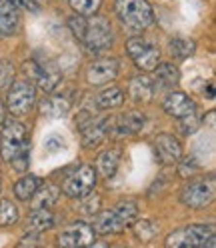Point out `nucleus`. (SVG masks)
<instances>
[{
  "label": "nucleus",
  "instance_id": "f257e3e1",
  "mask_svg": "<svg viewBox=\"0 0 216 248\" xmlns=\"http://www.w3.org/2000/svg\"><path fill=\"white\" fill-rule=\"evenodd\" d=\"M68 26L72 34L92 50H104L114 40L112 26L104 16H94V18L74 16L68 20Z\"/></svg>",
  "mask_w": 216,
  "mask_h": 248
},
{
  "label": "nucleus",
  "instance_id": "f03ea898",
  "mask_svg": "<svg viewBox=\"0 0 216 248\" xmlns=\"http://www.w3.org/2000/svg\"><path fill=\"white\" fill-rule=\"evenodd\" d=\"M136 216L138 206L132 200H124L114 208L96 214L92 230H94V234H120L126 226H132L136 222Z\"/></svg>",
  "mask_w": 216,
  "mask_h": 248
},
{
  "label": "nucleus",
  "instance_id": "7ed1b4c3",
  "mask_svg": "<svg viewBox=\"0 0 216 248\" xmlns=\"http://www.w3.org/2000/svg\"><path fill=\"white\" fill-rule=\"evenodd\" d=\"M30 150V138L28 128L20 120H6L2 122V132H0V154L6 162L28 154Z\"/></svg>",
  "mask_w": 216,
  "mask_h": 248
},
{
  "label": "nucleus",
  "instance_id": "20e7f679",
  "mask_svg": "<svg viewBox=\"0 0 216 248\" xmlns=\"http://www.w3.org/2000/svg\"><path fill=\"white\" fill-rule=\"evenodd\" d=\"M116 14L132 32H142L154 24V12L148 0H116Z\"/></svg>",
  "mask_w": 216,
  "mask_h": 248
},
{
  "label": "nucleus",
  "instance_id": "39448f33",
  "mask_svg": "<svg viewBox=\"0 0 216 248\" xmlns=\"http://www.w3.org/2000/svg\"><path fill=\"white\" fill-rule=\"evenodd\" d=\"M126 52L134 60V64L144 72L156 70L158 62H160V48L142 36H132L126 42Z\"/></svg>",
  "mask_w": 216,
  "mask_h": 248
},
{
  "label": "nucleus",
  "instance_id": "423d86ee",
  "mask_svg": "<svg viewBox=\"0 0 216 248\" xmlns=\"http://www.w3.org/2000/svg\"><path fill=\"white\" fill-rule=\"evenodd\" d=\"M214 234L212 226L206 224H190L186 228L174 230L166 238V248H200Z\"/></svg>",
  "mask_w": 216,
  "mask_h": 248
},
{
  "label": "nucleus",
  "instance_id": "0eeeda50",
  "mask_svg": "<svg viewBox=\"0 0 216 248\" xmlns=\"http://www.w3.org/2000/svg\"><path fill=\"white\" fill-rule=\"evenodd\" d=\"M94 184H96V170L88 164H84V166H78L76 170H72V172L66 176V180L62 184V190L70 198H82V196L92 192Z\"/></svg>",
  "mask_w": 216,
  "mask_h": 248
},
{
  "label": "nucleus",
  "instance_id": "6e6552de",
  "mask_svg": "<svg viewBox=\"0 0 216 248\" xmlns=\"http://www.w3.org/2000/svg\"><path fill=\"white\" fill-rule=\"evenodd\" d=\"M36 102V88L30 82H14L10 84L6 106L14 116H24L32 110V106Z\"/></svg>",
  "mask_w": 216,
  "mask_h": 248
},
{
  "label": "nucleus",
  "instance_id": "1a4fd4ad",
  "mask_svg": "<svg viewBox=\"0 0 216 248\" xmlns=\"http://www.w3.org/2000/svg\"><path fill=\"white\" fill-rule=\"evenodd\" d=\"M180 200L190 208H204L214 200V180L212 176L200 178V180H190L180 192Z\"/></svg>",
  "mask_w": 216,
  "mask_h": 248
},
{
  "label": "nucleus",
  "instance_id": "9d476101",
  "mask_svg": "<svg viewBox=\"0 0 216 248\" xmlns=\"http://www.w3.org/2000/svg\"><path fill=\"white\" fill-rule=\"evenodd\" d=\"M94 238L96 234L92 226H88L86 222H74L56 236V244L60 248H84L94 242Z\"/></svg>",
  "mask_w": 216,
  "mask_h": 248
},
{
  "label": "nucleus",
  "instance_id": "9b49d317",
  "mask_svg": "<svg viewBox=\"0 0 216 248\" xmlns=\"http://www.w3.org/2000/svg\"><path fill=\"white\" fill-rule=\"evenodd\" d=\"M118 76V62L114 58H102L92 62L86 70V82L90 86H104Z\"/></svg>",
  "mask_w": 216,
  "mask_h": 248
},
{
  "label": "nucleus",
  "instance_id": "f8f14e48",
  "mask_svg": "<svg viewBox=\"0 0 216 248\" xmlns=\"http://www.w3.org/2000/svg\"><path fill=\"white\" fill-rule=\"evenodd\" d=\"M26 68H28V76H32L44 92H54V88L60 82V72L52 64H40L38 60H30Z\"/></svg>",
  "mask_w": 216,
  "mask_h": 248
},
{
  "label": "nucleus",
  "instance_id": "ddd939ff",
  "mask_svg": "<svg viewBox=\"0 0 216 248\" xmlns=\"http://www.w3.org/2000/svg\"><path fill=\"white\" fill-rule=\"evenodd\" d=\"M154 152L162 164H174L182 158V144L172 134H158L154 140Z\"/></svg>",
  "mask_w": 216,
  "mask_h": 248
},
{
  "label": "nucleus",
  "instance_id": "4468645a",
  "mask_svg": "<svg viewBox=\"0 0 216 248\" xmlns=\"http://www.w3.org/2000/svg\"><path fill=\"white\" fill-rule=\"evenodd\" d=\"M164 112L172 118H186V116H192L194 110H196V104L192 98H188L186 94H182V92H170L164 102Z\"/></svg>",
  "mask_w": 216,
  "mask_h": 248
},
{
  "label": "nucleus",
  "instance_id": "2eb2a0df",
  "mask_svg": "<svg viewBox=\"0 0 216 248\" xmlns=\"http://www.w3.org/2000/svg\"><path fill=\"white\" fill-rule=\"evenodd\" d=\"M18 24H20L18 8L10 4L8 0H0V38L14 34L18 30Z\"/></svg>",
  "mask_w": 216,
  "mask_h": 248
},
{
  "label": "nucleus",
  "instance_id": "dca6fc26",
  "mask_svg": "<svg viewBox=\"0 0 216 248\" xmlns=\"http://www.w3.org/2000/svg\"><path fill=\"white\" fill-rule=\"evenodd\" d=\"M144 122H146V116H144L142 112L130 110V112L122 114V116L116 120V134H122V136L136 134V132L142 130Z\"/></svg>",
  "mask_w": 216,
  "mask_h": 248
},
{
  "label": "nucleus",
  "instance_id": "f3484780",
  "mask_svg": "<svg viewBox=\"0 0 216 248\" xmlns=\"http://www.w3.org/2000/svg\"><path fill=\"white\" fill-rule=\"evenodd\" d=\"M130 96L136 100V102H150L152 96H154V82L150 76H136V78L130 80Z\"/></svg>",
  "mask_w": 216,
  "mask_h": 248
},
{
  "label": "nucleus",
  "instance_id": "a211bd4d",
  "mask_svg": "<svg viewBox=\"0 0 216 248\" xmlns=\"http://www.w3.org/2000/svg\"><path fill=\"white\" fill-rule=\"evenodd\" d=\"M54 226V214L48 208H34L28 216V228L32 230V234L50 230Z\"/></svg>",
  "mask_w": 216,
  "mask_h": 248
},
{
  "label": "nucleus",
  "instance_id": "6ab92c4d",
  "mask_svg": "<svg viewBox=\"0 0 216 248\" xmlns=\"http://www.w3.org/2000/svg\"><path fill=\"white\" fill-rule=\"evenodd\" d=\"M40 186H42V180L38 176L26 174L14 184V196H16L18 200H22V202H26V200H30L36 194V190L40 188Z\"/></svg>",
  "mask_w": 216,
  "mask_h": 248
},
{
  "label": "nucleus",
  "instance_id": "aec40b11",
  "mask_svg": "<svg viewBox=\"0 0 216 248\" xmlns=\"http://www.w3.org/2000/svg\"><path fill=\"white\" fill-rule=\"evenodd\" d=\"M118 162H120V150L118 148H108V150H104L100 156H98L96 168L100 170V174L104 178H112L116 174Z\"/></svg>",
  "mask_w": 216,
  "mask_h": 248
},
{
  "label": "nucleus",
  "instance_id": "412c9836",
  "mask_svg": "<svg viewBox=\"0 0 216 248\" xmlns=\"http://www.w3.org/2000/svg\"><path fill=\"white\" fill-rule=\"evenodd\" d=\"M178 80H180V72L174 64H158L156 66V84L154 86L170 90L178 84Z\"/></svg>",
  "mask_w": 216,
  "mask_h": 248
},
{
  "label": "nucleus",
  "instance_id": "4be33fe9",
  "mask_svg": "<svg viewBox=\"0 0 216 248\" xmlns=\"http://www.w3.org/2000/svg\"><path fill=\"white\" fill-rule=\"evenodd\" d=\"M68 108H70V102L62 96H50V98H46L40 106V112L44 116H48V118H60V116H64L68 112Z\"/></svg>",
  "mask_w": 216,
  "mask_h": 248
},
{
  "label": "nucleus",
  "instance_id": "5701e85b",
  "mask_svg": "<svg viewBox=\"0 0 216 248\" xmlns=\"http://www.w3.org/2000/svg\"><path fill=\"white\" fill-rule=\"evenodd\" d=\"M122 102H124V92H122L118 86H110L102 90L96 96V106L100 110H108V108H118Z\"/></svg>",
  "mask_w": 216,
  "mask_h": 248
},
{
  "label": "nucleus",
  "instance_id": "b1692460",
  "mask_svg": "<svg viewBox=\"0 0 216 248\" xmlns=\"http://www.w3.org/2000/svg\"><path fill=\"white\" fill-rule=\"evenodd\" d=\"M168 48H170V54L184 60V58H188L194 54L196 50V42L192 38H184V36H176L170 40V44H168Z\"/></svg>",
  "mask_w": 216,
  "mask_h": 248
},
{
  "label": "nucleus",
  "instance_id": "393cba45",
  "mask_svg": "<svg viewBox=\"0 0 216 248\" xmlns=\"http://www.w3.org/2000/svg\"><path fill=\"white\" fill-rule=\"evenodd\" d=\"M104 126H106V122L88 124V126L82 130V146L84 148H96L104 140Z\"/></svg>",
  "mask_w": 216,
  "mask_h": 248
},
{
  "label": "nucleus",
  "instance_id": "a878e982",
  "mask_svg": "<svg viewBox=\"0 0 216 248\" xmlns=\"http://www.w3.org/2000/svg\"><path fill=\"white\" fill-rule=\"evenodd\" d=\"M36 192H38V196H36V200H34V208H48V210H50V206L58 200L60 188H58V186L48 184V186H44V188L40 186Z\"/></svg>",
  "mask_w": 216,
  "mask_h": 248
},
{
  "label": "nucleus",
  "instance_id": "bb28decb",
  "mask_svg": "<svg viewBox=\"0 0 216 248\" xmlns=\"http://www.w3.org/2000/svg\"><path fill=\"white\" fill-rule=\"evenodd\" d=\"M18 220V208L8 198H0V226H10Z\"/></svg>",
  "mask_w": 216,
  "mask_h": 248
},
{
  "label": "nucleus",
  "instance_id": "cd10ccee",
  "mask_svg": "<svg viewBox=\"0 0 216 248\" xmlns=\"http://www.w3.org/2000/svg\"><path fill=\"white\" fill-rule=\"evenodd\" d=\"M70 2V8L78 14V16H92V14H96V10L100 8L102 0H68Z\"/></svg>",
  "mask_w": 216,
  "mask_h": 248
},
{
  "label": "nucleus",
  "instance_id": "c85d7f7f",
  "mask_svg": "<svg viewBox=\"0 0 216 248\" xmlns=\"http://www.w3.org/2000/svg\"><path fill=\"white\" fill-rule=\"evenodd\" d=\"M156 232H158L156 224L150 222V220H146V218L138 220V222L134 224V234H136L138 240H142V242H150L154 236H156Z\"/></svg>",
  "mask_w": 216,
  "mask_h": 248
},
{
  "label": "nucleus",
  "instance_id": "c756f323",
  "mask_svg": "<svg viewBox=\"0 0 216 248\" xmlns=\"http://www.w3.org/2000/svg\"><path fill=\"white\" fill-rule=\"evenodd\" d=\"M100 208V198L98 196H88L86 200H82V210L90 216H96Z\"/></svg>",
  "mask_w": 216,
  "mask_h": 248
},
{
  "label": "nucleus",
  "instance_id": "7c9ffc66",
  "mask_svg": "<svg viewBox=\"0 0 216 248\" xmlns=\"http://www.w3.org/2000/svg\"><path fill=\"white\" fill-rule=\"evenodd\" d=\"M10 78H12V68L6 62H0V88H4L10 84Z\"/></svg>",
  "mask_w": 216,
  "mask_h": 248
},
{
  "label": "nucleus",
  "instance_id": "2f4dec72",
  "mask_svg": "<svg viewBox=\"0 0 216 248\" xmlns=\"http://www.w3.org/2000/svg\"><path fill=\"white\" fill-rule=\"evenodd\" d=\"M10 4H14L16 8H28V10H38L42 0H8Z\"/></svg>",
  "mask_w": 216,
  "mask_h": 248
},
{
  "label": "nucleus",
  "instance_id": "473e14b6",
  "mask_svg": "<svg viewBox=\"0 0 216 248\" xmlns=\"http://www.w3.org/2000/svg\"><path fill=\"white\" fill-rule=\"evenodd\" d=\"M196 170H198V162H196L194 158H188L186 162H182V166H180V170H178V174H180V176H184V178H186V176L194 174Z\"/></svg>",
  "mask_w": 216,
  "mask_h": 248
},
{
  "label": "nucleus",
  "instance_id": "72a5a7b5",
  "mask_svg": "<svg viewBox=\"0 0 216 248\" xmlns=\"http://www.w3.org/2000/svg\"><path fill=\"white\" fill-rule=\"evenodd\" d=\"M10 164H12V170H16V172H24V170H28V154H22V156L14 158Z\"/></svg>",
  "mask_w": 216,
  "mask_h": 248
},
{
  "label": "nucleus",
  "instance_id": "f704fd0d",
  "mask_svg": "<svg viewBox=\"0 0 216 248\" xmlns=\"http://www.w3.org/2000/svg\"><path fill=\"white\" fill-rule=\"evenodd\" d=\"M214 246H216V240H214V234H212V236H210L202 246H200V248H214Z\"/></svg>",
  "mask_w": 216,
  "mask_h": 248
},
{
  "label": "nucleus",
  "instance_id": "c9c22d12",
  "mask_svg": "<svg viewBox=\"0 0 216 248\" xmlns=\"http://www.w3.org/2000/svg\"><path fill=\"white\" fill-rule=\"evenodd\" d=\"M84 248H108V244L106 242H92V244H88Z\"/></svg>",
  "mask_w": 216,
  "mask_h": 248
},
{
  "label": "nucleus",
  "instance_id": "e433bc0d",
  "mask_svg": "<svg viewBox=\"0 0 216 248\" xmlns=\"http://www.w3.org/2000/svg\"><path fill=\"white\" fill-rule=\"evenodd\" d=\"M2 122H4V104L0 102V124H2Z\"/></svg>",
  "mask_w": 216,
  "mask_h": 248
},
{
  "label": "nucleus",
  "instance_id": "4c0bfd02",
  "mask_svg": "<svg viewBox=\"0 0 216 248\" xmlns=\"http://www.w3.org/2000/svg\"><path fill=\"white\" fill-rule=\"evenodd\" d=\"M0 188H2V176H0Z\"/></svg>",
  "mask_w": 216,
  "mask_h": 248
}]
</instances>
